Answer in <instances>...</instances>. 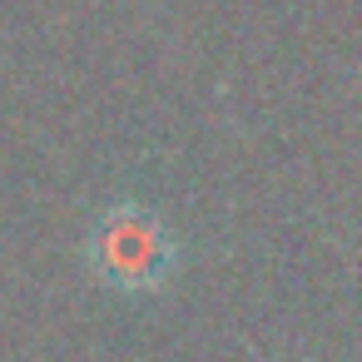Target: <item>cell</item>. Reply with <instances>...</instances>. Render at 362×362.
Wrapping results in <instances>:
<instances>
[{
  "label": "cell",
  "mask_w": 362,
  "mask_h": 362,
  "mask_svg": "<svg viewBox=\"0 0 362 362\" xmlns=\"http://www.w3.org/2000/svg\"><path fill=\"white\" fill-rule=\"evenodd\" d=\"M85 263H90V273L105 288L144 298V293L169 288V278L179 268V238H174L169 218L154 204H144V199H110L90 218Z\"/></svg>",
  "instance_id": "1"
}]
</instances>
